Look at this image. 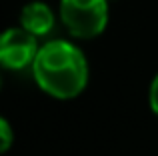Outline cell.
<instances>
[{
    "mask_svg": "<svg viewBox=\"0 0 158 156\" xmlns=\"http://www.w3.org/2000/svg\"><path fill=\"white\" fill-rule=\"evenodd\" d=\"M20 26L26 28L28 32L38 38V36H46L54 28V14L50 6L44 2H28L20 12Z\"/></svg>",
    "mask_w": 158,
    "mask_h": 156,
    "instance_id": "277c9868",
    "label": "cell"
},
{
    "mask_svg": "<svg viewBox=\"0 0 158 156\" xmlns=\"http://www.w3.org/2000/svg\"><path fill=\"white\" fill-rule=\"evenodd\" d=\"M150 108H152V112L158 116V74L154 76V80H152V84H150Z\"/></svg>",
    "mask_w": 158,
    "mask_h": 156,
    "instance_id": "8992f818",
    "label": "cell"
},
{
    "mask_svg": "<svg viewBox=\"0 0 158 156\" xmlns=\"http://www.w3.org/2000/svg\"><path fill=\"white\" fill-rule=\"evenodd\" d=\"M60 18L72 36L96 38L108 22V0H60Z\"/></svg>",
    "mask_w": 158,
    "mask_h": 156,
    "instance_id": "7a4b0ae2",
    "label": "cell"
},
{
    "mask_svg": "<svg viewBox=\"0 0 158 156\" xmlns=\"http://www.w3.org/2000/svg\"><path fill=\"white\" fill-rule=\"evenodd\" d=\"M38 50L36 36L22 26L6 28L0 34V66L6 70H22L32 66Z\"/></svg>",
    "mask_w": 158,
    "mask_h": 156,
    "instance_id": "3957f363",
    "label": "cell"
},
{
    "mask_svg": "<svg viewBox=\"0 0 158 156\" xmlns=\"http://www.w3.org/2000/svg\"><path fill=\"white\" fill-rule=\"evenodd\" d=\"M34 80L46 94L60 100L74 98L86 88L88 64L78 46L66 40H50L40 46L32 62Z\"/></svg>",
    "mask_w": 158,
    "mask_h": 156,
    "instance_id": "6da1fadb",
    "label": "cell"
},
{
    "mask_svg": "<svg viewBox=\"0 0 158 156\" xmlns=\"http://www.w3.org/2000/svg\"><path fill=\"white\" fill-rule=\"evenodd\" d=\"M12 140H14V136H12L10 124L4 116H0V154L8 152V148L12 146Z\"/></svg>",
    "mask_w": 158,
    "mask_h": 156,
    "instance_id": "5b68a950",
    "label": "cell"
},
{
    "mask_svg": "<svg viewBox=\"0 0 158 156\" xmlns=\"http://www.w3.org/2000/svg\"><path fill=\"white\" fill-rule=\"evenodd\" d=\"M0 88H2V76H0Z\"/></svg>",
    "mask_w": 158,
    "mask_h": 156,
    "instance_id": "52a82bcc",
    "label": "cell"
}]
</instances>
